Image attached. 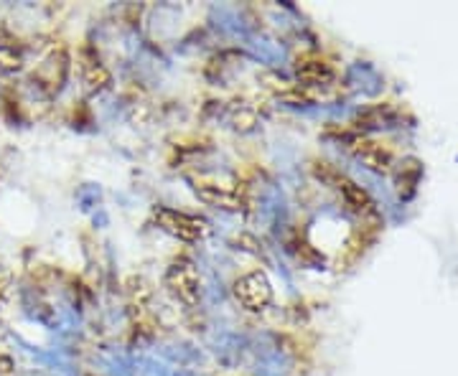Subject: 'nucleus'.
<instances>
[{
  "mask_svg": "<svg viewBox=\"0 0 458 376\" xmlns=\"http://www.w3.org/2000/svg\"><path fill=\"white\" fill-rule=\"evenodd\" d=\"M165 288L183 305H197L201 295V280L191 260H176L165 272Z\"/></svg>",
  "mask_w": 458,
  "mask_h": 376,
  "instance_id": "1",
  "label": "nucleus"
},
{
  "mask_svg": "<svg viewBox=\"0 0 458 376\" xmlns=\"http://www.w3.org/2000/svg\"><path fill=\"white\" fill-rule=\"evenodd\" d=\"M156 224L165 234L176 237L181 242H199V239H204L209 234V224L204 219L176 212V209H158L156 212Z\"/></svg>",
  "mask_w": 458,
  "mask_h": 376,
  "instance_id": "2",
  "label": "nucleus"
},
{
  "mask_svg": "<svg viewBox=\"0 0 458 376\" xmlns=\"http://www.w3.org/2000/svg\"><path fill=\"white\" fill-rule=\"evenodd\" d=\"M234 295L242 303V308L252 313L265 311L273 303L270 280L265 278L262 272H247V275H242V278L234 282Z\"/></svg>",
  "mask_w": 458,
  "mask_h": 376,
  "instance_id": "3",
  "label": "nucleus"
},
{
  "mask_svg": "<svg viewBox=\"0 0 458 376\" xmlns=\"http://www.w3.org/2000/svg\"><path fill=\"white\" fill-rule=\"evenodd\" d=\"M194 191L204 204L216 206V209H225V212H242L245 209V196L240 194V188H232L225 183L199 179L194 180Z\"/></svg>",
  "mask_w": 458,
  "mask_h": 376,
  "instance_id": "4",
  "label": "nucleus"
},
{
  "mask_svg": "<svg viewBox=\"0 0 458 376\" xmlns=\"http://www.w3.org/2000/svg\"><path fill=\"white\" fill-rule=\"evenodd\" d=\"M21 64H23V49L18 38L5 26H0V69L16 71Z\"/></svg>",
  "mask_w": 458,
  "mask_h": 376,
  "instance_id": "5",
  "label": "nucleus"
},
{
  "mask_svg": "<svg viewBox=\"0 0 458 376\" xmlns=\"http://www.w3.org/2000/svg\"><path fill=\"white\" fill-rule=\"evenodd\" d=\"M328 77H331L328 66L324 64V62H318V59L298 64V79H301V82L324 84V82H328Z\"/></svg>",
  "mask_w": 458,
  "mask_h": 376,
  "instance_id": "6",
  "label": "nucleus"
},
{
  "mask_svg": "<svg viewBox=\"0 0 458 376\" xmlns=\"http://www.w3.org/2000/svg\"><path fill=\"white\" fill-rule=\"evenodd\" d=\"M84 79H87L89 89H105L110 84V74H107V69L99 64L98 59H92V62L84 64Z\"/></svg>",
  "mask_w": 458,
  "mask_h": 376,
  "instance_id": "7",
  "label": "nucleus"
},
{
  "mask_svg": "<svg viewBox=\"0 0 458 376\" xmlns=\"http://www.w3.org/2000/svg\"><path fill=\"white\" fill-rule=\"evenodd\" d=\"M8 295H11V280H8V275H3V272H0V308L5 305Z\"/></svg>",
  "mask_w": 458,
  "mask_h": 376,
  "instance_id": "8",
  "label": "nucleus"
}]
</instances>
